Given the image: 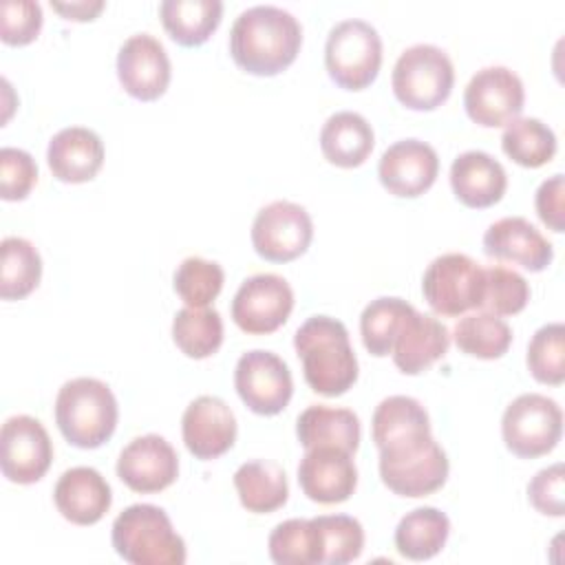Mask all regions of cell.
<instances>
[{
    "mask_svg": "<svg viewBox=\"0 0 565 565\" xmlns=\"http://www.w3.org/2000/svg\"><path fill=\"white\" fill-rule=\"evenodd\" d=\"M532 377L541 384L558 386L565 380V327L547 322L532 335L525 355Z\"/></svg>",
    "mask_w": 565,
    "mask_h": 565,
    "instance_id": "37",
    "label": "cell"
},
{
    "mask_svg": "<svg viewBox=\"0 0 565 565\" xmlns=\"http://www.w3.org/2000/svg\"><path fill=\"white\" fill-rule=\"evenodd\" d=\"M563 433L561 406L541 393L514 397L501 417V435L508 450L521 459H534L554 450Z\"/></svg>",
    "mask_w": 565,
    "mask_h": 565,
    "instance_id": "8",
    "label": "cell"
},
{
    "mask_svg": "<svg viewBox=\"0 0 565 565\" xmlns=\"http://www.w3.org/2000/svg\"><path fill=\"white\" fill-rule=\"evenodd\" d=\"M46 161L64 183L90 181L104 163V143L99 135L84 126H68L55 132L46 148Z\"/></svg>",
    "mask_w": 565,
    "mask_h": 565,
    "instance_id": "23",
    "label": "cell"
},
{
    "mask_svg": "<svg viewBox=\"0 0 565 565\" xmlns=\"http://www.w3.org/2000/svg\"><path fill=\"white\" fill-rule=\"evenodd\" d=\"M452 340L459 351L479 360H497L501 358L512 344V329L510 324L494 313L477 311L463 316L455 329Z\"/></svg>",
    "mask_w": 565,
    "mask_h": 565,
    "instance_id": "32",
    "label": "cell"
},
{
    "mask_svg": "<svg viewBox=\"0 0 565 565\" xmlns=\"http://www.w3.org/2000/svg\"><path fill=\"white\" fill-rule=\"evenodd\" d=\"M163 29L181 46H199L216 31L223 2L221 0H163L159 4Z\"/></svg>",
    "mask_w": 565,
    "mask_h": 565,
    "instance_id": "30",
    "label": "cell"
},
{
    "mask_svg": "<svg viewBox=\"0 0 565 565\" xmlns=\"http://www.w3.org/2000/svg\"><path fill=\"white\" fill-rule=\"evenodd\" d=\"M177 475V450L154 433L130 439L117 459V477L135 492H159L174 483Z\"/></svg>",
    "mask_w": 565,
    "mask_h": 565,
    "instance_id": "17",
    "label": "cell"
},
{
    "mask_svg": "<svg viewBox=\"0 0 565 565\" xmlns=\"http://www.w3.org/2000/svg\"><path fill=\"white\" fill-rule=\"evenodd\" d=\"M296 435L305 450L335 446L353 455L360 446V419L351 408L311 404L298 415Z\"/></svg>",
    "mask_w": 565,
    "mask_h": 565,
    "instance_id": "25",
    "label": "cell"
},
{
    "mask_svg": "<svg viewBox=\"0 0 565 565\" xmlns=\"http://www.w3.org/2000/svg\"><path fill=\"white\" fill-rule=\"evenodd\" d=\"M324 66L340 88H366L382 66V40L377 29L360 18L335 22L327 35Z\"/></svg>",
    "mask_w": 565,
    "mask_h": 565,
    "instance_id": "6",
    "label": "cell"
},
{
    "mask_svg": "<svg viewBox=\"0 0 565 565\" xmlns=\"http://www.w3.org/2000/svg\"><path fill=\"white\" fill-rule=\"evenodd\" d=\"M38 181V166L22 148L4 146L0 150V196L22 201Z\"/></svg>",
    "mask_w": 565,
    "mask_h": 565,
    "instance_id": "42",
    "label": "cell"
},
{
    "mask_svg": "<svg viewBox=\"0 0 565 565\" xmlns=\"http://www.w3.org/2000/svg\"><path fill=\"white\" fill-rule=\"evenodd\" d=\"M269 556L278 565H320L322 543L313 519H287L267 539Z\"/></svg>",
    "mask_w": 565,
    "mask_h": 565,
    "instance_id": "36",
    "label": "cell"
},
{
    "mask_svg": "<svg viewBox=\"0 0 565 565\" xmlns=\"http://www.w3.org/2000/svg\"><path fill=\"white\" fill-rule=\"evenodd\" d=\"M57 512L75 525H95L108 512L113 492L99 470L75 466L60 475L53 488Z\"/></svg>",
    "mask_w": 565,
    "mask_h": 565,
    "instance_id": "21",
    "label": "cell"
},
{
    "mask_svg": "<svg viewBox=\"0 0 565 565\" xmlns=\"http://www.w3.org/2000/svg\"><path fill=\"white\" fill-rule=\"evenodd\" d=\"M483 252L497 260L516 263L527 271H543L552 258V243L523 216H503L483 234Z\"/></svg>",
    "mask_w": 565,
    "mask_h": 565,
    "instance_id": "20",
    "label": "cell"
},
{
    "mask_svg": "<svg viewBox=\"0 0 565 565\" xmlns=\"http://www.w3.org/2000/svg\"><path fill=\"white\" fill-rule=\"evenodd\" d=\"M450 188L463 205L490 207L505 194L508 174L492 154L466 150L450 166Z\"/></svg>",
    "mask_w": 565,
    "mask_h": 565,
    "instance_id": "24",
    "label": "cell"
},
{
    "mask_svg": "<svg viewBox=\"0 0 565 565\" xmlns=\"http://www.w3.org/2000/svg\"><path fill=\"white\" fill-rule=\"evenodd\" d=\"M313 238L309 212L294 201H271L252 223V245L269 263H289L302 256Z\"/></svg>",
    "mask_w": 565,
    "mask_h": 565,
    "instance_id": "10",
    "label": "cell"
},
{
    "mask_svg": "<svg viewBox=\"0 0 565 565\" xmlns=\"http://www.w3.org/2000/svg\"><path fill=\"white\" fill-rule=\"evenodd\" d=\"M563 463L556 461L547 468H541L527 483V499L530 503L547 516H563L565 514V499H563Z\"/></svg>",
    "mask_w": 565,
    "mask_h": 565,
    "instance_id": "43",
    "label": "cell"
},
{
    "mask_svg": "<svg viewBox=\"0 0 565 565\" xmlns=\"http://www.w3.org/2000/svg\"><path fill=\"white\" fill-rule=\"evenodd\" d=\"M322 543L324 565H344L355 561L364 550L362 523L349 514L313 516Z\"/></svg>",
    "mask_w": 565,
    "mask_h": 565,
    "instance_id": "40",
    "label": "cell"
},
{
    "mask_svg": "<svg viewBox=\"0 0 565 565\" xmlns=\"http://www.w3.org/2000/svg\"><path fill=\"white\" fill-rule=\"evenodd\" d=\"M181 435L196 459H216L236 441V417L221 397L199 395L183 411Z\"/></svg>",
    "mask_w": 565,
    "mask_h": 565,
    "instance_id": "19",
    "label": "cell"
},
{
    "mask_svg": "<svg viewBox=\"0 0 565 565\" xmlns=\"http://www.w3.org/2000/svg\"><path fill=\"white\" fill-rule=\"evenodd\" d=\"M523 104V82L508 66L479 68L463 90V108L468 117L483 128L510 124L521 115Z\"/></svg>",
    "mask_w": 565,
    "mask_h": 565,
    "instance_id": "12",
    "label": "cell"
},
{
    "mask_svg": "<svg viewBox=\"0 0 565 565\" xmlns=\"http://www.w3.org/2000/svg\"><path fill=\"white\" fill-rule=\"evenodd\" d=\"M439 157L435 148L422 139H399L391 143L377 163L380 183L395 196L415 199L424 194L437 179Z\"/></svg>",
    "mask_w": 565,
    "mask_h": 565,
    "instance_id": "16",
    "label": "cell"
},
{
    "mask_svg": "<svg viewBox=\"0 0 565 565\" xmlns=\"http://www.w3.org/2000/svg\"><path fill=\"white\" fill-rule=\"evenodd\" d=\"M42 29V7L35 0L0 2V38L4 44H29Z\"/></svg>",
    "mask_w": 565,
    "mask_h": 565,
    "instance_id": "41",
    "label": "cell"
},
{
    "mask_svg": "<svg viewBox=\"0 0 565 565\" xmlns=\"http://www.w3.org/2000/svg\"><path fill=\"white\" fill-rule=\"evenodd\" d=\"M450 534L446 512L422 505L406 512L395 527V547L408 561H428L437 556Z\"/></svg>",
    "mask_w": 565,
    "mask_h": 565,
    "instance_id": "29",
    "label": "cell"
},
{
    "mask_svg": "<svg viewBox=\"0 0 565 565\" xmlns=\"http://www.w3.org/2000/svg\"><path fill=\"white\" fill-rule=\"evenodd\" d=\"M302 373L311 391L338 397L358 380V358L347 327L331 316H311L294 333Z\"/></svg>",
    "mask_w": 565,
    "mask_h": 565,
    "instance_id": "2",
    "label": "cell"
},
{
    "mask_svg": "<svg viewBox=\"0 0 565 565\" xmlns=\"http://www.w3.org/2000/svg\"><path fill=\"white\" fill-rule=\"evenodd\" d=\"M53 461L46 428L31 415H11L0 430V470L13 483L40 481Z\"/></svg>",
    "mask_w": 565,
    "mask_h": 565,
    "instance_id": "13",
    "label": "cell"
},
{
    "mask_svg": "<svg viewBox=\"0 0 565 565\" xmlns=\"http://www.w3.org/2000/svg\"><path fill=\"white\" fill-rule=\"evenodd\" d=\"M375 135L371 124L353 110L333 113L320 130V150L338 168H358L371 154Z\"/></svg>",
    "mask_w": 565,
    "mask_h": 565,
    "instance_id": "26",
    "label": "cell"
},
{
    "mask_svg": "<svg viewBox=\"0 0 565 565\" xmlns=\"http://www.w3.org/2000/svg\"><path fill=\"white\" fill-rule=\"evenodd\" d=\"M530 300L527 280L508 267L492 265L483 269V287L479 309L494 316H512L525 309Z\"/></svg>",
    "mask_w": 565,
    "mask_h": 565,
    "instance_id": "39",
    "label": "cell"
},
{
    "mask_svg": "<svg viewBox=\"0 0 565 565\" xmlns=\"http://www.w3.org/2000/svg\"><path fill=\"white\" fill-rule=\"evenodd\" d=\"M174 344L194 360L210 358L223 342V320L210 307H183L172 320Z\"/></svg>",
    "mask_w": 565,
    "mask_h": 565,
    "instance_id": "33",
    "label": "cell"
},
{
    "mask_svg": "<svg viewBox=\"0 0 565 565\" xmlns=\"http://www.w3.org/2000/svg\"><path fill=\"white\" fill-rule=\"evenodd\" d=\"M371 433L377 448L430 435V419L424 404L411 395L384 397L371 419Z\"/></svg>",
    "mask_w": 565,
    "mask_h": 565,
    "instance_id": "28",
    "label": "cell"
},
{
    "mask_svg": "<svg viewBox=\"0 0 565 565\" xmlns=\"http://www.w3.org/2000/svg\"><path fill=\"white\" fill-rule=\"evenodd\" d=\"M234 488L241 505L254 514H269L285 505L289 486L285 470L269 459H252L236 468Z\"/></svg>",
    "mask_w": 565,
    "mask_h": 565,
    "instance_id": "27",
    "label": "cell"
},
{
    "mask_svg": "<svg viewBox=\"0 0 565 565\" xmlns=\"http://www.w3.org/2000/svg\"><path fill=\"white\" fill-rule=\"evenodd\" d=\"M42 276V258L35 245L20 236H7L0 243V296L20 300L29 296Z\"/></svg>",
    "mask_w": 565,
    "mask_h": 565,
    "instance_id": "31",
    "label": "cell"
},
{
    "mask_svg": "<svg viewBox=\"0 0 565 565\" xmlns=\"http://www.w3.org/2000/svg\"><path fill=\"white\" fill-rule=\"evenodd\" d=\"M119 417L110 386L97 377H73L55 397V424L77 448H97L115 433Z\"/></svg>",
    "mask_w": 565,
    "mask_h": 565,
    "instance_id": "3",
    "label": "cell"
},
{
    "mask_svg": "<svg viewBox=\"0 0 565 565\" xmlns=\"http://www.w3.org/2000/svg\"><path fill=\"white\" fill-rule=\"evenodd\" d=\"M563 199H565V179L563 174H552L545 179L534 196L536 214L539 218L556 234L565 230V212H563Z\"/></svg>",
    "mask_w": 565,
    "mask_h": 565,
    "instance_id": "44",
    "label": "cell"
},
{
    "mask_svg": "<svg viewBox=\"0 0 565 565\" xmlns=\"http://www.w3.org/2000/svg\"><path fill=\"white\" fill-rule=\"evenodd\" d=\"M55 11H60L66 20H93L102 9V0H77V2H51Z\"/></svg>",
    "mask_w": 565,
    "mask_h": 565,
    "instance_id": "45",
    "label": "cell"
},
{
    "mask_svg": "<svg viewBox=\"0 0 565 565\" xmlns=\"http://www.w3.org/2000/svg\"><path fill=\"white\" fill-rule=\"evenodd\" d=\"M294 309V291L278 274H256L241 282L232 298V318L245 333H271Z\"/></svg>",
    "mask_w": 565,
    "mask_h": 565,
    "instance_id": "14",
    "label": "cell"
},
{
    "mask_svg": "<svg viewBox=\"0 0 565 565\" xmlns=\"http://www.w3.org/2000/svg\"><path fill=\"white\" fill-rule=\"evenodd\" d=\"M113 547L132 565H183L185 543L163 508L132 503L113 521Z\"/></svg>",
    "mask_w": 565,
    "mask_h": 565,
    "instance_id": "4",
    "label": "cell"
},
{
    "mask_svg": "<svg viewBox=\"0 0 565 565\" xmlns=\"http://www.w3.org/2000/svg\"><path fill=\"white\" fill-rule=\"evenodd\" d=\"M234 386L243 404L256 415H278L294 393L287 362L265 349H252L238 358Z\"/></svg>",
    "mask_w": 565,
    "mask_h": 565,
    "instance_id": "11",
    "label": "cell"
},
{
    "mask_svg": "<svg viewBox=\"0 0 565 565\" xmlns=\"http://www.w3.org/2000/svg\"><path fill=\"white\" fill-rule=\"evenodd\" d=\"M391 84L397 102L406 108L433 110L448 99L455 84V68L444 49L413 44L399 53Z\"/></svg>",
    "mask_w": 565,
    "mask_h": 565,
    "instance_id": "7",
    "label": "cell"
},
{
    "mask_svg": "<svg viewBox=\"0 0 565 565\" xmlns=\"http://www.w3.org/2000/svg\"><path fill=\"white\" fill-rule=\"evenodd\" d=\"M450 344V333L441 320L430 313H419L413 309L391 349L395 366L406 375H417L426 371L433 362L446 355Z\"/></svg>",
    "mask_w": 565,
    "mask_h": 565,
    "instance_id": "22",
    "label": "cell"
},
{
    "mask_svg": "<svg viewBox=\"0 0 565 565\" xmlns=\"http://www.w3.org/2000/svg\"><path fill=\"white\" fill-rule=\"evenodd\" d=\"M170 57L154 35L135 33L119 46L117 77L130 97L159 99L170 84Z\"/></svg>",
    "mask_w": 565,
    "mask_h": 565,
    "instance_id": "15",
    "label": "cell"
},
{
    "mask_svg": "<svg viewBox=\"0 0 565 565\" xmlns=\"http://www.w3.org/2000/svg\"><path fill=\"white\" fill-rule=\"evenodd\" d=\"M501 148L519 166L541 168L556 154V135L536 117H516L505 124Z\"/></svg>",
    "mask_w": 565,
    "mask_h": 565,
    "instance_id": "34",
    "label": "cell"
},
{
    "mask_svg": "<svg viewBox=\"0 0 565 565\" xmlns=\"http://www.w3.org/2000/svg\"><path fill=\"white\" fill-rule=\"evenodd\" d=\"M483 267L468 254L448 252L430 260L422 276V294L435 313L459 316L479 309Z\"/></svg>",
    "mask_w": 565,
    "mask_h": 565,
    "instance_id": "9",
    "label": "cell"
},
{
    "mask_svg": "<svg viewBox=\"0 0 565 565\" xmlns=\"http://www.w3.org/2000/svg\"><path fill=\"white\" fill-rule=\"evenodd\" d=\"M415 307L397 296H380L371 300L360 316V335L371 355H388L393 342Z\"/></svg>",
    "mask_w": 565,
    "mask_h": 565,
    "instance_id": "35",
    "label": "cell"
},
{
    "mask_svg": "<svg viewBox=\"0 0 565 565\" xmlns=\"http://www.w3.org/2000/svg\"><path fill=\"white\" fill-rule=\"evenodd\" d=\"M223 267L201 256H188L174 269V291L188 307H207L223 289Z\"/></svg>",
    "mask_w": 565,
    "mask_h": 565,
    "instance_id": "38",
    "label": "cell"
},
{
    "mask_svg": "<svg viewBox=\"0 0 565 565\" xmlns=\"http://www.w3.org/2000/svg\"><path fill=\"white\" fill-rule=\"evenodd\" d=\"M382 483L399 497H426L448 479V457L433 435L380 448Z\"/></svg>",
    "mask_w": 565,
    "mask_h": 565,
    "instance_id": "5",
    "label": "cell"
},
{
    "mask_svg": "<svg viewBox=\"0 0 565 565\" xmlns=\"http://www.w3.org/2000/svg\"><path fill=\"white\" fill-rule=\"evenodd\" d=\"M298 483L307 499L333 505L347 501L358 486V468L351 452L335 446L307 448L298 466Z\"/></svg>",
    "mask_w": 565,
    "mask_h": 565,
    "instance_id": "18",
    "label": "cell"
},
{
    "mask_svg": "<svg viewBox=\"0 0 565 565\" xmlns=\"http://www.w3.org/2000/svg\"><path fill=\"white\" fill-rule=\"evenodd\" d=\"M300 22L282 7L254 4L243 9L230 31L232 60L252 75H278L298 55Z\"/></svg>",
    "mask_w": 565,
    "mask_h": 565,
    "instance_id": "1",
    "label": "cell"
}]
</instances>
